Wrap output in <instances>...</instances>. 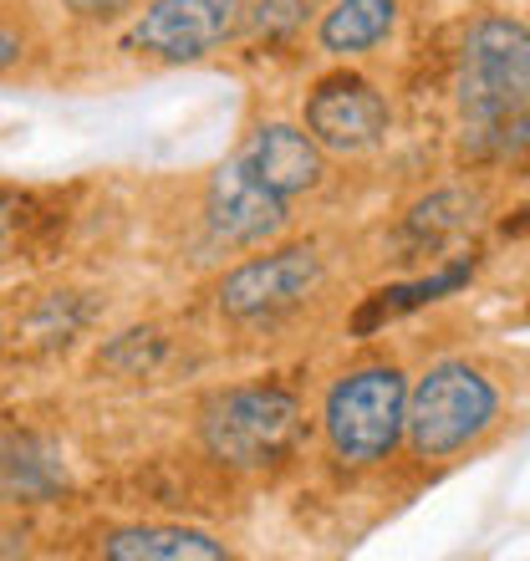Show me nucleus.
I'll return each instance as SVG.
<instances>
[{
	"instance_id": "f257e3e1",
	"label": "nucleus",
	"mask_w": 530,
	"mask_h": 561,
	"mask_svg": "<svg viewBox=\"0 0 530 561\" xmlns=\"http://www.w3.org/2000/svg\"><path fill=\"white\" fill-rule=\"evenodd\" d=\"M459 148L474 163L530 153V26L516 15H480L464 31L454 72Z\"/></svg>"
},
{
	"instance_id": "f03ea898",
	"label": "nucleus",
	"mask_w": 530,
	"mask_h": 561,
	"mask_svg": "<svg viewBox=\"0 0 530 561\" xmlns=\"http://www.w3.org/2000/svg\"><path fill=\"white\" fill-rule=\"evenodd\" d=\"M408 434V373L393 363L347 368L326 388L322 439L342 470H378Z\"/></svg>"
},
{
	"instance_id": "7ed1b4c3",
	"label": "nucleus",
	"mask_w": 530,
	"mask_h": 561,
	"mask_svg": "<svg viewBox=\"0 0 530 561\" xmlns=\"http://www.w3.org/2000/svg\"><path fill=\"white\" fill-rule=\"evenodd\" d=\"M301 439V399L280 383L224 388L199 414V444L215 465L235 474H265Z\"/></svg>"
},
{
	"instance_id": "20e7f679",
	"label": "nucleus",
	"mask_w": 530,
	"mask_h": 561,
	"mask_svg": "<svg viewBox=\"0 0 530 561\" xmlns=\"http://www.w3.org/2000/svg\"><path fill=\"white\" fill-rule=\"evenodd\" d=\"M500 419V388L464 357H443L408 383V449L418 459H454Z\"/></svg>"
},
{
	"instance_id": "39448f33",
	"label": "nucleus",
	"mask_w": 530,
	"mask_h": 561,
	"mask_svg": "<svg viewBox=\"0 0 530 561\" xmlns=\"http://www.w3.org/2000/svg\"><path fill=\"white\" fill-rule=\"evenodd\" d=\"M326 286V255L316 240H291L245 255L215 280V307L230 327H270L291 317Z\"/></svg>"
},
{
	"instance_id": "423d86ee",
	"label": "nucleus",
	"mask_w": 530,
	"mask_h": 561,
	"mask_svg": "<svg viewBox=\"0 0 530 561\" xmlns=\"http://www.w3.org/2000/svg\"><path fill=\"white\" fill-rule=\"evenodd\" d=\"M251 0H143L123 31V51L153 67H194L245 31Z\"/></svg>"
},
{
	"instance_id": "0eeeda50",
	"label": "nucleus",
	"mask_w": 530,
	"mask_h": 561,
	"mask_svg": "<svg viewBox=\"0 0 530 561\" xmlns=\"http://www.w3.org/2000/svg\"><path fill=\"white\" fill-rule=\"evenodd\" d=\"M199 220H205V236L215 240L220 251H261V245H276V240L291 230L296 205L280 199L276 190H265V179L240 159V148H235V153L224 163H215V174L205 179Z\"/></svg>"
},
{
	"instance_id": "6e6552de",
	"label": "nucleus",
	"mask_w": 530,
	"mask_h": 561,
	"mask_svg": "<svg viewBox=\"0 0 530 561\" xmlns=\"http://www.w3.org/2000/svg\"><path fill=\"white\" fill-rule=\"evenodd\" d=\"M301 128L332 153V159H362L388 138L393 128V107L368 77L332 72L307 92L301 107Z\"/></svg>"
},
{
	"instance_id": "1a4fd4ad",
	"label": "nucleus",
	"mask_w": 530,
	"mask_h": 561,
	"mask_svg": "<svg viewBox=\"0 0 530 561\" xmlns=\"http://www.w3.org/2000/svg\"><path fill=\"white\" fill-rule=\"evenodd\" d=\"M240 159L265 179V190H276L291 205L326 190V179H332V153L301 123H261V128H251L245 144H240Z\"/></svg>"
},
{
	"instance_id": "9d476101",
	"label": "nucleus",
	"mask_w": 530,
	"mask_h": 561,
	"mask_svg": "<svg viewBox=\"0 0 530 561\" xmlns=\"http://www.w3.org/2000/svg\"><path fill=\"white\" fill-rule=\"evenodd\" d=\"M403 0H326L316 15V51L332 61H357L393 42Z\"/></svg>"
},
{
	"instance_id": "9b49d317",
	"label": "nucleus",
	"mask_w": 530,
	"mask_h": 561,
	"mask_svg": "<svg viewBox=\"0 0 530 561\" xmlns=\"http://www.w3.org/2000/svg\"><path fill=\"white\" fill-rule=\"evenodd\" d=\"M103 557L107 561H224L230 547L215 541L209 531L199 526H123L103 541Z\"/></svg>"
},
{
	"instance_id": "f8f14e48",
	"label": "nucleus",
	"mask_w": 530,
	"mask_h": 561,
	"mask_svg": "<svg viewBox=\"0 0 530 561\" xmlns=\"http://www.w3.org/2000/svg\"><path fill=\"white\" fill-rule=\"evenodd\" d=\"M470 276H474V255H464V261H454V266H439L434 276L383 286V291H372L368 301H362V311L353 317V332L357 337H368V332H378V327L393 322V317H403V311H418V307H428V301H439V296H454L459 286H470Z\"/></svg>"
},
{
	"instance_id": "ddd939ff",
	"label": "nucleus",
	"mask_w": 530,
	"mask_h": 561,
	"mask_svg": "<svg viewBox=\"0 0 530 561\" xmlns=\"http://www.w3.org/2000/svg\"><path fill=\"white\" fill-rule=\"evenodd\" d=\"M61 465L42 439L0 434V501H46L61 490Z\"/></svg>"
},
{
	"instance_id": "4468645a",
	"label": "nucleus",
	"mask_w": 530,
	"mask_h": 561,
	"mask_svg": "<svg viewBox=\"0 0 530 561\" xmlns=\"http://www.w3.org/2000/svg\"><path fill=\"white\" fill-rule=\"evenodd\" d=\"M470 225H474V199L459 190H443V194H434V199H424V205H413V215L403 220V236H408L413 245L439 251V245H449L454 236H464Z\"/></svg>"
},
{
	"instance_id": "2eb2a0df",
	"label": "nucleus",
	"mask_w": 530,
	"mask_h": 561,
	"mask_svg": "<svg viewBox=\"0 0 530 561\" xmlns=\"http://www.w3.org/2000/svg\"><path fill=\"white\" fill-rule=\"evenodd\" d=\"M322 5L326 0H251L245 31L261 36V42H296L311 15H322Z\"/></svg>"
},
{
	"instance_id": "dca6fc26",
	"label": "nucleus",
	"mask_w": 530,
	"mask_h": 561,
	"mask_svg": "<svg viewBox=\"0 0 530 561\" xmlns=\"http://www.w3.org/2000/svg\"><path fill=\"white\" fill-rule=\"evenodd\" d=\"M72 15H82V21H113V15H128L138 11L143 0H61Z\"/></svg>"
},
{
	"instance_id": "f3484780",
	"label": "nucleus",
	"mask_w": 530,
	"mask_h": 561,
	"mask_svg": "<svg viewBox=\"0 0 530 561\" xmlns=\"http://www.w3.org/2000/svg\"><path fill=\"white\" fill-rule=\"evenodd\" d=\"M15 209H21V199L0 190V261H5V251H11V236H15Z\"/></svg>"
},
{
	"instance_id": "a211bd4d",
	"label": "nucleus",
	"mask_w": 530,
	"mask_h": 561,
	"mask_svg": "<svg viewBox=\"0 0 530 561\" xmlns=\"http://www.w3.org/2000/svg\"><path fill=\"white\" fill-rule=\"evenodd\" d=\"M21 51H26V42H21V31L0 26V72H11L15 61H21Z\"/></svg>"
}]
</instances>
